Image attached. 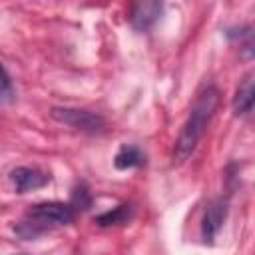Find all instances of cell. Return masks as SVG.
<instances>
[{"instance_id": "6da1fadb", "label": "cell", "mask_w": 255, "mask_h": 255, "mask_svg": "<svg viewBox=\"0 0 255 255\" xmlns=\"http://www.w3.org/2000/svg\"><path fill=\"white\" fill-rule=\"evenodd\" d=\"M217 106H219V90L215 86H207L197 94V98L189 110V116H187L181 131L177 135L175 147H173V161L175 163L185 161L193 153V149L197 147L201 135L205 133Z\"/></svg>"}, {"instance_id": "7a4b0ae2", "label": "cell", "mask_w": 255, "mask_h": 255, "mask_svg": "<svg viewBox=\"0 0 255 255\" xmlns=\"http://www.w3.org/2000/svg\"><path fill=\"white\" fill-rule=\"evenodd\" d=\"M76 219V209L70 203L62 201H42L30 205L20 223L14 225V231L22 239H34L54 227L70 225Z\"/></svg>"}, {"instance_id": "3957f363", "label": "cell", "mask_w": 255, "mask_h": 255, "mask_svg": "<svg viewBox=\"0 0 255 255\" xmlns=\"http://www.w3.org/2000/svg\"><path fill=\"white\" fill-rule=\"evenodd\" d=\"M50 116L60 124H66L82 131H90V133H96L106 126L100 114L90 110H80V108H52Z\"/></svg>"}, {"instance_id": "277c9868", "label": "cell", "mask_w": 255, "mask_h": 255, "mask_svg": "<svg viewBox=\"0 0 255 255\" xmlns=\"http://www.w3.org/2000/svg\"><path fill=\"white\" fill-rule=\"evenodd\" d=\"M225 217H227V199H223V197L211 199L209 205H207V209H205V213H203L201 237H203L205 241H211V239L219 233V229H221Z\"/></svg>"}, {"instance_id": "5b68a950", "label": "cell", "mask_w": 255, "mask_h": 255, "mask_svg": "<svg viewBox=\"0 0 255 255\" xmlns=\"http://www.w3.org/2000/svg\"><path fill=\"white\" fill-rule=\"evenodd\" d=\"M10 181H12V185H14V189L18 193H26V191L44 187L50 181V175L44 173L38 167H26V165H22V167H16V169L10 171Z\"/></svg>"}, {"instance_id": "8992f818", "label": "cell", "mask_w": 255, "mask_h": 255, "mask_svg": "<svg viewBox=\"0 0 255 255\" xmlns=\"http://www.w3.org/2000/svg\"><path fill=\"white\" fill-rule=\"evenodd\" d=\"M161 10H163L161 2H153V0H149V2H137L129 10V24L135 30L145 32V30H149L159 20Z\"/></svg>"}, {"instance_id": "52a82bcc", "label": "cell", "mask_w": 255, "mask_h": 255, "mask_svg": "<svg viewBox=\"0 0 255 255\" xmlns=\"http://www.w3.org/2000/svg\"><path fill=\"white\" fill-rule=\"evenodd\" d=\"M253 98H255V88H253V74L249 72L237 86L235 96H233V112L237 116H249L253 110Z\"/></svg>"}, {"instance_id": "ba28073f", "label": "cell", "mask_w": 255, "mask_h": 255, "mask_svg": "<svg viewBox=\"0 0 255 255\" xmlns=\"http://www.w3.org/2000/svg\"><path fill=\"white\" fill-rule=\"evenodd\" d=\"M143 161H145L143 151H141L137 145H131V143H124V145L118 149L116 157H114V165H116L118 169L137 167V165H141Z\"/></svg>"}, {"instance_id": "9c48e42d", "label": "cell", "mask_w": 255, "mask_h": 255, "mask_svg": "<svg viewBox=\"0 0 255 255\" xmlns=\"http://www.w3.org/2000/svg\"><path fill=\"white\" fill-rule=\"evenodd\" d=\"M131 213H133V207L129 203H122L118 207H114L112 211H106L102 215L96 217V223L102 225V227H110V225H124L131 219Z\"/></svg>"}, {"instance_id": "30bf717a", "label": "cell", "mask_w": 255, "mask_h": 255, "mask_svg": "<svg viewBox=\"0 0 255 255\" xmlns=\"http://www.w3.org/2000/svg\"><path fill=\"white\" fill-rule=\"evenodd\" d=\"M90 201H92V199H90V191L86 189V185H80V187L74 189L70 205L78 211V209H88V207H90Z\"/></svg>"}, {"instance_id": "8fae6325", "label": "cell", "mask_w": 255, "mask_h": 255, "mask_svg": "<svg viewBox=\"0 0 255 255\" xmlns=\"http://www.w3.org/2000/svg\"><path fill=\"white\" fill-rule=\"evenodd\" d=\"M12 96H14L12 82H10V78H8L6 70H4V66L0 64V104L10 102V100H12Z\"/></svg>"}, {"instance_id": "7c38bea8", "label": "cell", "mask_w": 255, "mask_h": 255, "mask_svg": "<svg viewBox=\"0 0 255 255\" xmlns=\"http://www.w3.org/2000/svg\"><path fill=\"white\" fill-rule=\"evenodd\" d=\"M18 255H26V253H18Z\"/></svg>"}]
</instances>
